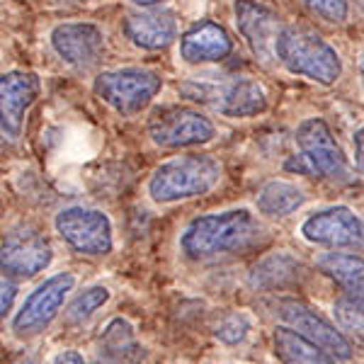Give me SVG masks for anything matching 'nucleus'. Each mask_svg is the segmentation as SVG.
Listing matches in <instances>:
<instances>
[{
    "mask_svg": "<svg viewBox=\"0 0 364 364\" xmlns=\"http://www.w3.org/2000/svg\"><path fill=\"white\" fill-rule=\"evenodd\" d=\"M267 240V226L248 207L195 216L178 236V250L190 262H214L245 255Z\"/></svg>",
    "mask_w": 364,
    "mask_h": 364,
    "instance_id": "1",
    "label": "nucleus"
},
{
    "mask_svg": "<svg viewBox=\"0 0 364 364\" xmlns=\"http://www.w3.org/2000/svg\"><path fill=\"white\" fill-rule=\"evenodd\" d=\"M272 56L287 73L306 78L323 87L343 78V58L318 32L304 25H282L272 44Z\"/></svg>",
    "mask_w": 364,
    "mask_h": 364,
    "instance_id": "2",
    "label": "nucleus"
},
{
    "mask_svg": "<svg viewBox=\"0 0 364 364\" xmlns=\"http://www.w3.org/2000/svg\"><path fill=\"white\" fill-rule=\"evenodd\" d=\"M224 178V166L209 154H182L168 158L151 173L146 182V195L154 204L187 202L204 197L219 187Z\"/></svg>",
    "mask_w": 364,
    "mask_h": 364,
    "instance_id": "3",
    "label": "nucleus"
},
{
    "mask_svg": "<svg viewBox=\"0 0 364 364\" xmlns=\"http://www.w3.org/2000/svg\"><path fill=\"white\" fill-rule=\"evenodd\" d=\"M299 156L287 163V170H301L328 182H350L352 166L333 136L331 127L321 117H309L296 127Z\"/></svg>",
    "mask_w": 364,
    "mask_h": 364,
    "instance_id": "4",
    "label": "nucleus"
},
{
    "mask_svg": "<svg viewBox=\"0 0 364 364\" xmlns=\"http://www.w3.org/2000/svg\"><path fill=\"white\" fill-rule=\"evenodd\" d=\"M95 95L122 117H136L163 90L161 73L141 66H122L102 70L92 80Z\"/></svg>",
    "mask_w": 364,
    "mask_h": 364,
    "instance_id": "5",
    "label": "nucleus"
},
{
    "mask_svg": "<svg viewBox=\"0 0 364 364\" xmlns=\"http://www.w3.org/2000/svg\"><path fill=\"white\" fill-rule=\"evenodd\" d=\"M75 282L78 279H75L73 272H54L51 277L39 282L25 296L20 309L15 311L13 323H10L13 336L20 340H29L49 331V326L66 306L70 291L75 289Z\"/></svg>",
    "mask_w": 364,
    "mask_h": 364,
    "instance_id": "6",
    "label": "nucleus"
},
{
    "mask_svg": "<svg viewBox=\"0 0 364 364\" xmlns=\"http://www.w3.org/2000/svg\"><path fill=\"white\" fill-rule=\"evenodd\" d=\"M299 236L316 248L364 255V219L345 204L314 209L299 224Z\"/></svg>",
    "mask_w": 364,
    "mask_h": 364,
    "instance_id": "7",
    "label": "nucleus"
},
{
    "mask_svg": "<svg viewBox=\"0 0 364 364\" xmlns=\"http://www.w3.org/2000/svg\"><path fill=\"white\" fill-rule=\"evenodd\" d=\"M54 231L70 250L87 257H105L114 248L112 219L95 207H61L54 216Z\"/></svg>",
    "mask_w": 364,
    "mask_h": 364,
    "instance_id": "8",
    "label": "nucleus"
},
{
    "mask_svg": "<svg viewBox=\"0 0 364 364\" xmlns=\"http://www.w3.org/2000/svg\"><path fill=\"white\" fill-rule=\"evenodd\" d=\"M269 309L274 311V316L279 318L282 326H289L299 336H304L306 340H311V343L318 345V348L331 352L336 360L340 362L355 360V348H352V343L336 326V321L323 316L321 311L314 309L311 304L301 301V299H291V296H277L269 301Z\"/></svg>",
    "mask_w": 364,
    "mask_h": 364,
    "instance_id": "9",
    "label": "nucleus"
},
{
    "mask_svg": "<svg viewBox=\"0 0 364 364\" xmlns=\"http://www.w3.org/2000/svg\"><path fill=\"white\" fill-rule=\"evenodd\" d=\"M216 136V124L195 107L170 105L161 107L149 119V139L161 149H195Z\"/></svg>",
    "mask_w": 364,
    "mask_h": 364,
    "instance_id": "10",
    "label": "nucleus"
},
{
    "mask_svg": "<svg viewBox=\"0 0 364 364\" xmlns=\"http://www.w3.org/2000/svg\"><path fill=\"white\" fill-rule=\"evenodd\" d=\"M54 262L49 238L34 226H15L0 243V274L10 279H32Z\"/></svg>",
    "mask_w": 364,
    "mask_h": 364,
    "instance_id": "11",
    "label": "nucleus"
},
{
    "mask_svg": "<svg viewBox=\"0 0 364 364\" xmlns=\"http://www.w3.org/2000/svg\"><path fill=\"white\" fill-rule=\"evenodd\" d=\"M51 51L61 58L66 66L75 70L95 68L102 61L107 51V39H105L102 27L95 22H61L49 32Z\"/></svg>",
    "mask_w": 364,
    "mask_h": 364,
    "instance_id": "12",
    "label": "nucleus"
},
{
    "mask_svg": "<svg viewBox=\"0 0 364 364\" xmlns=\"http://www.w3.org/2000/svg\"><path fill=\"white\" fill-rule=\"evenodd\" d=\"M42 80L32 70H8L0 75V127L5 136L17 139L25 124V114L37 102Z\"/></svg>",
    "mask_w": 364,
    "mask_h": 364,
    "instance_id": "13",
    "label": "nucleus"
},
{
    "mask_svg": "<svg viewBox=\"0 0 364 364\" xmlns=\"http://www.w3.org/2000/svg\"><path fill=\"white\" fill-rule=\"evenodd\" d=\"M233 17H236V27L252 56L260 58L262 63L274 58L272 44L282 27L279 15L260 0H233Z\"/></svg>",
    "mask_w": 364,
    "mask_h": 364,
    "instance_id": "14",
    "label": "nucleus"
},
{
    "mask_svg": "<svg viewBox=\"0 0 364 364\" xmlns=\"http://www.w3.org/2000/svg\"><path fill=\"white\" fill-rule=\"evenodd\" d=\"M207 102L228 119H250L267 109V90L255 78L238 75L219 87H209Z\"/></svg>",
    "mask_w": 364,
    "mask_h": 364,
    "instance_id": "15",
    "label": "nucleus"
},
{
    "mask_svg": "<svg viewBox=\"0 0 364 364\" xmlns=\"http://www.w3.org/2000/svg\"><path fill=\"white\" fill-rule=\"evenodd\" d=\"M180 61L187 66H204V63H219L233 54V39L224 25L211 20L195 22L190 29L180 34L178 44Z\"/></svg>",
    "mask_w": 364,
    "mask_h": 364,
    "instance_id": "16",
    "label": "nucleus"
},
{
    "mask_svg": "<svg viewBox=\"0 0 364 364\" xmlns=\"http://www.w3.org/2000/svg\"><path fill=\"white\" fill-rule=\"evenodd\" d=\"M122 32L141 51H161L178 39V20L168 10H139L124 17Z\"/></svg>",
    "mask_w": 364,
    "mask_h": 364,
    "instance_id": "17",
    "label": "nucleus"
},
{
    "mask_svg": "<svg viewBox=\"0 0 364 364\" xmlns=\"http://www.w3.org/2000/svg\"><path fill=\"white\" fill-rule=\"evenodd\" d=\"M97 357L102 364H144L149 360V350L146 345H141L132 321L117 316L107 321V326L100 333Z\"/></svg>",
    "mask_w": 364,
    "mask_h": 364,
    "instance_id": "18",
    "label": "nucleus"
},
{
    "mask_svg": "<svg viewBox=\"0 0 364 364\" xmlns=\"http://www.w3.org/2000/svg\"><path fill=\"white\" fill-rule=\"evenodd\" d=\"M316 269L340 289V296L364 301V255L326 250L316 257Z\"/></svg>",
    "mask_w": 364,
    "mask_h": 364,
    "instance_id": "19",
    "label": "nucleus"
},
{
    "mask_svg": "<svg viewBox=\"0 0 364 364\" xmlns=\"http://www.w3.org/2000/svg\"><path fill=\"white\" fill-rule=\"evenodd\" d=\"M306 204V192L289 180H267L255 195V214L260 219L282 221L299 214Z\"/></svg>",
    "mask_w": 364,
    "mask_h": 364,
    "instance_id": "20",
    "label": "nucleus"
},
{
    "mask_svg": "<svg viewBox=\"0 0 364 364\" xmlns=\"http://www.w3.org/2000/svg\"><path fill=\"white\" fill-rule=\"evenodd\" d=\"M304 277V265L291 252L277 250L260 257L250 272V287L260 291H284L299 284Z\"/></svg>",
    "mask_w": 364,
    "mask_h": 364,
    "instance_id": "21",
    "label": "nucleus"
},
{
    "mask_svg": "<svg viewBox=\"0 0 364 364\" xmlns=\"http://www.w3.org/2000/svg\"><path fill=\"white\" fill-rule=\"evenodd\" d=\"M269 343H272L274 360L279 364H340V360H336L331 352H326L282 323L272 331Z\"/></svg>",
    "mask_w": 364,
    "mask_h": 364,
    "instance_id": "22",
    "label": "nucleus"
},
{
    "mask_svg": "<svg viewBox=\"0 0 364 364\" xmlns=\"http://www.w3.org/2000/svg\"><path fill=\"white\" fill-rule=\"evenodd\" d=\"M109 299H112L109 287H105V284L85 287V289H80L70 301H66L68 306H63V311H66V314H63V321L73 328L85 326V323H90L100 311L107 306Z\"/></svg>",
    "mask_w": 364,
    "mask_h": 364,
    "instance_id": "23",
    "label": "nucleus"
},
{
    "mask_svg": "<svg viewBox=\"0 0 364 364\" xmlns=\"http://www.w3.org/2000/svg\"><path fill=\"white\" fill-rule=\"evenodd\" d=\"M333 321L352 343V348L364 350V301L338 296L333 301Z\"/></svg>",
    "mask_w": 364,
    "mask_h": 364,
    "instance_id": "24",
    "label": "nucleus"
},
{
    "mask_svg": "<svg viewBox=\"0 0 364 364\" xmlns=\"http://www.w3.org/2000/svg\"><path fill=\"white\" fill-rule=\"evenodd\" d=\"M252 331H255V318L248 311H236L219 321V326L214 328V338L226 348H238V345L248 343Z\"/></svg>",
    "mask_w": 364,
    "mask_h": 364,
    "instance_id": "25",
    "label": "nucleus"
},
{
    "mask_svg": "<svg viewBox=\"0 0 364 364\" xmlns=\"http://www.w3.org/2000/svg\"><path fill=\"white\" fill-rule=\"evenodd\" d=\"M311 15L328 25H343L350 17V0H301Z\"/></svg>",
    "mask_w": 364,
    "mask_h": 364,
    "instance_id": "26",
    "label": "nucleus"
},
{
    "mask_svg": "<svg viewBox=\"0 0 364 364\" xmlns=\"http://www.w3.org/2000/svg\"><path fill=\"white\" fill-rule=\"evenodd\" d=\"M15 301H17V284H15V279L0 274V323H3L10 316V311H13Z\"/></svg>",
    "mask_w": 364,
    "mask_h": 364,
    "instance_id": "27",
    "label": "nucleus"
},
{
    "mask_svg": "<svg viewBox=\"0 0 364 364\" xmlns=\"http://www.w3.org/2000/svg\"><path fill=\"white\" fill-rule=\"evenodd\" d=\"M352 166L357 168V173L364 175V124L352 134Z\"/></svg>",
    "mask_w": 364,
    "mask_h": 364,
    "instance_id": "28",
    "label": "nucleus"
},
{
    "mask_svg": "<svg viewBox=\"0 0 364 364\" xmlns=\"http://www.w3.org/2000/svg\"><path fill=\"white\" fill-rule=\"evenodd\" d=\"M51 364H102V362H100V360L97 362L85 360L78 350H61V352H56V355H54Z\"/></svg>",
    "mask_w": 364,
    "mask_h": 364,
    "instance_id": "29",
    "label": "nucleus"
},
{
    "mask_svg": "<svg viewBox=\"0 0 364 364\" xmlns=\"http://www.w3.org/2000/svg\"><path fill=\"white\" fill-rule=\"evenodd\" d=\"M129 3L136 5V8H141V10H151V8H156V5L168 3V0H129Z\"/></svg>",
    "mask_w": 364,
    "mask_h": 364,
    "instance_id": "30",
    "label": "nucleus"
},
{
    "mask_svg": "<svg viewBox=\"0 0 364 364\" xmlns=\"http://www.w3.org/2000/svg\"><path fill=\"white\" fill-rule=\"evenodd\" d=\"M357 70H360V85H362V90H364V54L360 56V68H357Z\"/></svg>",
    "mask_w": 364,
    "mask_h": 364,
    "instance_id": "31",
    "label": "nucleus"
},
{
    "mask_svg": "<svg viewBox=\"0 0 364 364\" xmlns=\"http://www.w3.org/2000/svg\"><path fill=\"white\" fill-rule=\"evenodd\" d=\"M357 5H360V10L364 13V0H357Z\"/></svg>",
    "mask_w": 364,
    "mask_h": 364,
    "instance_id": "32",
    "label": "nucleus"
},
{
    "mask_svg": "<svg viewBox=\"0 0 364 364\" xmlns=\"http://www.w3.org/2000/svg\"><path fill=\"white\" fill-rule=\"evenodd\" d=\"M0 139H8V136H5V132H3V127H0Z\"/></svg>",
    "mask_w": 364,
    "mask_h": 364,
    "instance_id": "33",
    "label": "nucleus"
}]
</instances>
